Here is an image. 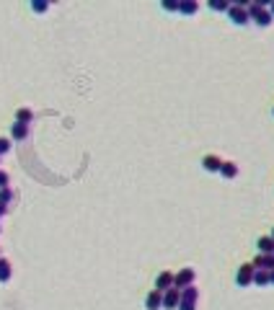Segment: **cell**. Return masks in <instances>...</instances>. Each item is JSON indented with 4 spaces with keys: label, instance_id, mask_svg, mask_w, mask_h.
<instances>
[{
    "label": "cell",
    "instance_id": "cell-24",
    "mask_svg": "<svg viewBox=\"0 0 274 310\" xmlns=\"http://www.w3.org/2000/svg\"><path fill=\"white\" fill-rule=\"evenodd\" d=\"M8 181H11V179H8V173H6V171H0V189H6V186H8Z\"/></svg>",
    "mask_w": 274,
    "mask_h": 310
},
{
    "label": "cell",
    "instance_id": "cell-26",
    "mask_svg": "<svg viewBox=\"0 0 274 310\" xmlns=\"http://www.w3.org/2000/svg\"><path fill=\"white\" fill-rule=\"evenodd\" d=\"M269 284H274V269L269 272Z\"/></svg>",
    "mask_w": 274,
    "mask_h": 310
},
{
    "label": "cell",
    "instance_id": "cell-10",
    "mask_svg": "<svg viewBox=\"0 0 274 310\" xmlns=\"http://www.w3.org/2000/svg\"><path fill=\"white\" fill-rule=\"evenodd\" d=\"M11 137H13V140H26V137H29V124L13 122V124H11Z\"/></svg>",
    "mask_w": 274,
    "mask_h": 310
},
{
    "label": "cell",
    "instance_id": "cell-29",
    "mask_svg": "<svg viewBox=\"0 0 274 310\" xmlns=\"http://www.w3.org/2000/svg\"><path fill=\"white\" fill-rule=\"evenodd\" d=\"M271 114H274V109H271Z\"/></svg>",
    "mask_w": 274,
    "mask_h": 310
},
{
    "label": "cell",
    "instance_id": "cell-6",
    "mask_svg": "<svg viewBox=\"0 0 274 310\" xmlns=\"http://www.w3.org/2000/svg\"><path fill=\"white\" fill-rule=\"evenodd\" d=\"M161 307H163V292L150 290L145 297V310H161Z\"/></svg>",
    "mask_w": 274,
    "mask_h": 310
},
{
    "label": "cell",
    "instance_id": "cell-27",
    "mask_svg": "<svg viewBox=\"0 0 274 310\" xmlns=\"http://www.w3.org/2000/svg\"><path fill=\"white\" fill-rule=\"evenodd\" d=\"M269 13H271V18H274V3H271V11H269Z\"/></svg>",
    "mask_w": 274,
    "mask_h": 310
},
{
    "label": "cell",
    "instance_id": "cell-15",
    "mask_svg": "<svg viewBox=\"0 0 274 310\" xmlns=\"http://www.w3.org/2000/svg\"><path fill=\"white\" fill-rule=\"evenodd\" d=\"M259 253H274V238L271 235H264V238H259Z\"/></svg>",
    "mask_w": 274,
    "mask_h": 310
},
{
    "label": "cell",
    "instance_id": "cell-25",
    "mask_svg": "<svg viewBox=\"0 0 274 310\" xmlns=\"http://www.w3.org/2000/svg\"><path fill=\"white\" fill-rule=\"evenodd\" d=\"M6 212H8V204H3V202H0V217H3Z\"/></svg>",
    "mask_w": 274,
    "mask_h": 310
},
{
    "label": "cell",
    "instance_id": "cell-4",
    "mask_svg": "<svg viewBox=\"0 0 274 310\" xmlns=\"http://www.w3.org/2000/svg\"><path fill=\"white\" fill-rule=\"evenodd\" d=\"M227 16H231V21L233 24H238V26H246L248 24V11H246V6H241V3H236V6H231L227 8Z\"/></svg>",
    "mask_w": 274,
    "mask_h": 310
},
{
    "label": "cell",
    "instance_id": "cell-13",
    "mask_svg": "<svg viewBox=\"0 0 274 310\" xmlns=\"http://www.w3.org/2000/svg\"><path fill=\"white\" fill-rule=\"evenodd\" d=\"M11 277H13V264L0 256V282H8Z\"/></svg>",
    "mask_w": 274,
    "mask_h": 310
},
{
    "label": "cell",
    "instance_id": "cell-19",
    "mask_svg": "<svg viewBox=\"0 0 274 310\" xmlns=\"http://www.w3.org/2000/svg\"><path fill=\"white\" fill-rule=\"evenodd\" d=\"M210 8L212 11H227V8H231V3H227V0H210Z\"/></svg>",
    "mask_w": 274,
    "mask_h": 310
},
{
    "label": "cell",
    "instance_id": "cell-21",
    "mask_svg": "<svg viewBox=\"0 0 274 310\" xmlns=\"http://www.w3.org/2000/svg\"><path fill=\"white\" fill-rule=\"evenodd\" d=\"M11 150V137H0V155H6Z\"/></svg>",
    "mask_w": 274,
    "mask_h": 310
},
{
    "label": "cell",
    "instance_id": "cell-14",
    "mask_svg": "<svg viewBox=\"0 0 274 310\" xmlns=\"http://www.w3.org/2000/svg\"><path fill=\"white\" fill-rule=\"evenodd\" d=\"M16 122H21V124H31V122H34V112H31V109H26V106H21L18 112H16Z\"/></svg>",
    "mask_w": 274,
    "mask_h": 310
},
{
    "label": "cell",
    "instance_id": "cell-2",
    "mask_svg": "<svg viewBox=\"0 0 274 310\" xmlns=\"http://www.w3.org/2000/svg\"><path fill=\"white\" fill-rule=\"evenodd\" d=\"M194 279H197V272L192 269V267H187V269H178L176 274H173V290H187V287H192L194 284Z\"/></svg>",
    "mask_w": 274,
    "mask_h": 310
},
{
    "label": "cell",
    "instance_id": "cell-18",
    "mask_svg": "<svg viewBox=\"0 0 274 310\" xmlns=\"http://www.w3.org/2000/svg\"><path fill=\"white\" fill-rule=\"evenodd\" d=\"M0 202H3V204H11V202H13V189H11V186L0 189Z\"/></svg>",
    "mask_w": 274,
    "mask_h": 310
},
{
    "label": "cell",
    "instance_id": "cell-5",
    "mask_svg": "<svg viewBox=\"0 0 274 310\" xmlns=\"http://www.w3.org/2000/svg\"><path fill=\"white\" fill-rule=\"evenodd\" d=\"M254 269H264V272H271L274 269V253H259L254 261Z\"/></svg>",
    "mask_w": 274,
    "mask_h": 310
},
{
    "label": "cell",
    "instance_id": "cell-3",
    "mask_svg": "<svg viewBox=\"0 0 274 310\" xmlns=\"http://www.w3.org/2000/svg\"><path fill=\"white\" fill-rule=\"evenodd\" d=\"M254 264H241V269L236 272V284L238 287H248L251 282H254Z\"/></svg>",
    "mask_w": 274,
    "mask_h": 310
},
{
    "label": "cell",
    "instance_id": "cell-22",
    "mask_svg": "<svg viewBox=\"0 0 274 310\" xmlns=\"http://www.w3.org/2000/svg\"><path fill=\"white\" fill-rule=\"evenodd\" d=\"M176 310H197V302H187V300H181Z\"/></svg>",
    "mask_w": 274,
    "mask_h": 310
},
{
    "label": "cell",
    "instance_id": "cell-17",
    "mask_svg": "<svg viewBox=\"0 0 274 310\" xmlns=\"http://www.w3.org/2000/svg\"><path fill=\"white\" fill-rule=\"evenodd\" d=\"M251 284H256V287H266V284H269V272L256 269V272H254V282H251Z\"/></svg>",
    "mask_w": 274,
    "mask_h": 310
},
{
    "label": "cell",
    "instance_id": "cell-28",
    "mask_svg": "<svg viewBox=\"0 0 274 310\" xmlns=\"http://www.w3.org/2000/svg\"><path fill=\"white\" fill-rule=\"evenodd\" d=\"M271 238H274V228H271Z\"/></svg>",
    "mask_w": 274,
    "mask_h": 310
},
{
    "label": "cell",
    "instance_id": "cell-16",
    "mask_svg": "<svg viewBox=\"0 0 274 310\" xmlns=\"http://www.w3.org/2000/svg\"><path fill=\"white\" fill-rule=\"evenodd\" d=\"M181 300H187V302H197L199 300V290L192 284V287H187V290H181Z\"/></svg>",
    "mask_w": 274,
    "mask_h": 310
},
{
    "label": "cell",
    "instance_id": "cell-12",
    "mask_svg": "<svg viewBox=\"0 0 274 310\" xmlns=\"http://www.w3.org/2000/svg\"><path fill=\"white\" fill-rule=\"evenodd\" d=\"M220 176H222V179H236V176H238V166H236L233 161H222Z\"/></svg>",
    "mask_w": 274,
    "mask_h": 310
},
{
    "label": "cell",
    "instance_id": "cell-7",
    "mask_svg": "<svg viewBox=\"0 0 274 310\" xmlns=\"http://www.w3.org/2000/svg\"><path fill=\"white\" fill-rule=\"evenodd\" d=\"M178 302H181V292H178V290H173V287H171V290L163 292V307H166V310H176Z\"/></svg>",
    "mask_w": 274,
    "mask_h": 310
},
{
    "label": "cell",
    "instance_id": "cell-1",
    "mask_svg": "<svg viewBox=\"0 0 274 310\" xmlns=\"http://www.w3.org/2000/svg\"><path fill=\"white\" fill-rule=\"evenodd\" d=\"M246 11H248V18L254 21L256 26H269L271 21H274L264 0H261V3H254V6H246Z\"/></svg>",
    "mask_w": 274,
    "mask_h": 310
},
{
    "label": "cell",
    "instance_id": "cell-9",
    "mask_svg": "<svg viewBox=\"0 0 274 310\" xmlns=\"http://www.w3.org/2000/svg\"><path fill=\"white\" fill-rule=\"evenodd\" d=\"M220 166H222V161L217 158V155H204L202 158V168L210 171V173H220Z\"/></svg>",
    "mask_w": 274,
    "mask_h": 310
},
{
    "label": "cell",
    "instance_id": "cell-8",
    "mask_svg": "<svg viewBox=\"0 0 274 310\" xmlns=\"http://www.w3.org/2000/svg\"><path fill=\"white\" fill-rule=\"evenodd\" d=\"M173 287V274L171 272H161L155 277V290L158 292H166V290H171Z\"/></svg>",
    "mask_w": 274,
    "mask_h": 310
},
{
    "label": "cell",
    "instance_id": "cell-11",
    "mask_svg": "<svg viewBox=\"0 0 274 310\" xmlns=\"http://www.w3.org/2000/svg\"><path fill=\"white\" fill-rule=\"evenodd\" d=\"M197 11H199V3H197V0H178V13L194 16Z\"/></svg>",
    "mask_w": 274,
    "mask_h": 310
},
{
    "label": "cell",
    "instance_id": "cell-20",
    "mask_svg": "<svg viewBox=\"0 0 274 310\" xmlns=\"http://www.w3.org/2000/svg\"><path fill=\"white\" fill-rule=\"evenodd\" d=\"M47 8H50V3H44V0H34V3H31V11L34 13H44Z\"/></svg>",
    "mask_w": 274,
    "mask_h": 310
},
{
    "label": "cell",
    "instance_id": "cell-23",
    "mask_svg": "<svg viewBox=\"0 0 274 310\" xmlns=\"http://www.w3.org/2000/svg\"><path fill=\"white\" fill-rule=\"evenodd\" d=\"M163 8L166 11H178V0H163Z\"/></svg>",
    "mask_w": 274,
    "mask_h": 310
}]
</instances>
